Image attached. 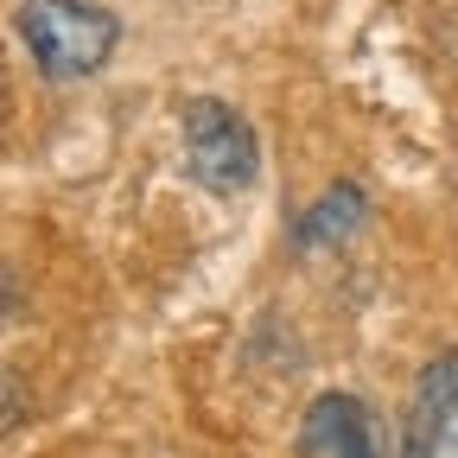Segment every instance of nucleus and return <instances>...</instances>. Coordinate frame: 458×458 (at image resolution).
<instances>
[{"mask_svg":"<svg viewBox=\"0 0 458 458\" xmlns=\"http://www.w3.org/2000/svg\"><path fill=\"white\" fill-rule=\"evenodd\" d=\"M32 64L51 77V83H77V77H96L114 45H122V26H114L108 7H89V0H20L13 13Z\"/></svg>","mask_w":458,"mask_h":458,"instance_id":"obj_1","label":"nucleus"},{"mask_svg":"<svg viewBox=\"0 0 458 458\" xmlns=\"http://www.w3.org/2000/svg\"><path fill=\"white\" fill-rule=\"evenodd\" d=\"M408 458H458V351L433 357L414 382Z\"/></svg>","mask_w":458,"mask_h":458,"instance_id":"obj_3","label":"nucleus"},{"mask_svg":"<svg viewBox=\"0 0 458 458\" xmlns=\"http://www.w3.org/2000/svg\"><path fill=\"white\" fill-rule=\"evenodd\" d=\"M179 134H185V165L204 191H249L255 172H261V147H255V128L242 122L229 102L216 96H191L179 108Z\"/></svg>","mask_w":458,"mask_h":458,"instance_id":"obj_2","label":"nucleus"},{"mask_svg":"<svg viewBox=\"0 0 458 458\" xmlns=\"http://www.w3.org/2000/svg\"><path fill=\"white\" fill-rule=\"evenodd\" d=\"M357 223H363V191H357V185H337V191H325V198H318V204L300 216V249L344 242Z\"/></svg>","mask_w":458,"mask_h":458,"instance_id":"obj_5","label":"nucleus"},{"mask_svg":"<svg viewBox=\"0 0 458 458\" xmlns=\"http://www.w3.org/2000/svg\"><path fill=\"white\" fill-rule=\"evenodd\" d=\"M300 458H382L376 452V420L357 394H318L300 420Z\"/></svg>","mask_w":458,"mask_h":458,"instance_id":"obj_4","label":"nucleus"}]
</instances>
